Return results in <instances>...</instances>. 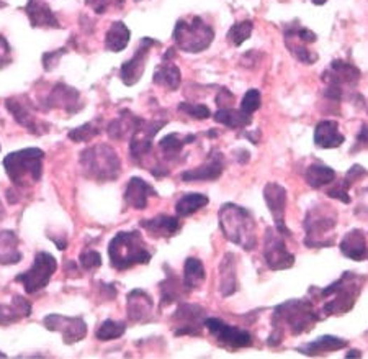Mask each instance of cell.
Instances as JSON below:
<instances>
[{
    "mask_svg": "<svg viewBox=\"0 0 368 359\" xmlns=\"http://www.w3.org/2000/svg\"><path fill=\"white\" fill-rule=\"evenodd\" d=\"M219 226L231 243L240 246L245 251H252L257 246V230L252 215L236 204H224L219 209Z\"/></svg>",
    "mask_w": 368,
    "mask_h": 359,
    "instance_id": "obj_1",
    "label": "cell"
},
{
    "mask_svg": "<svg viewBox=\"0 0 368 359\" xmlns=\"http://www.w3.org/2000/svg\"><path fill=\"white\" fill-rule=\"evenodd\" d=\"M316 320L318 313L314 312L313 303L308 299L288 300V302L278 305L273 315V325L277 328V332H273V334H277V338H273V341L270 344H278L282 341L285 328H288L292 334H301L311 329Z\"/></svg>",
    "mask_w": 368,
    "mask_h": 359,
    "instance_id": "obj_2",
    "label": "cell"
},
{
    "mask_svg": "<svg viewBox=\"0 0 368 359\" xmlns=\"http://www.w3.org/2000/svg\"><path fill=\"white\" fill-rule=\"evenodd\" d=\"M44 152L39 148H25V150L10 152L4 157V167L8 179L20 189H28L41 179Z\"/></svg>",
    "mask_w": 368,
    "mask_h": 359,
    "instance_id": "obj_3",
    "label": "cell"
},
{
    "mask_svg": "<svg viewBox=\"0 0 368 359\" xmlns=\"http://www.w3.org/2000/svg\"><path fill=\"white\" fill-rule=\"evenodd\" d=\"M108 256L111 266L118 270L130 269L136 264H147L151 261L149 249L137 230L118 233L108 244Z\"/></svg>",
    "mask_w": 368,
    "mask_h": 359,
    "instance_id": "obj_4",
    "label": "cell"
},
{
    "mask_svg": "<svg viewBox=\"0 0 368 359\" xmlns=\"http://www.w3.org/2000/svg\"><path fill=\"white\" fill-rule=\"evenodd\" d=\"M362 284V275L346 273L329 287L322 289L321 294H319V299L324 300L322 313L331 317V315H342L348 312L355 305L358 295H360Z\"/></svg>",
    "mask_w": 368,
    "mask_h": 359,
    "instance_id": "obj_5",
    "label": "cell"
},
{
    "mask_svg": "<svg viewBox=\"0 0 368 359\" xmlns=\"http://www.w3.org/2000/svg\"><path fill=\"white\" fill-rule=\"evenodd\" d=\"M81 166L83 174L98 182L115 181L121 172L120 157L108 145L87 148L81 155Z\"/></svg>",
    "mask_w": 368,
    "mask_h": 359,
    "instance_id": "obj_6",
    "label": "cell"
},
{
    "mask_svg": "<svg viewBox=\"0 0 368 359\" xmlns=\"http://www.w3.org/2000/svg\"><path fill=\"white\" fill-rule=\"evenodd\" d=\"M177 46L185 53H201L213 43L214 32L203 18L179 20L172 34Z\"/></svg>",
    "mask_w": 368,
    "mask_h": 359,
    "instance_id": "obj_7",
    "label": "cell"
},
{
    "mask_svg": "<svg viewBox=\"0 0 368 359\" xmlns=\"http://www.w3.org/2000/svg\"><path fill=\"white\" fill-rule=\"evenodd\" d=\"M336 215L329 214L327 207H314L304 220V230H306L304 244L308 248L332 246L334 235H336Z\"/></svg>",
    "mask_w": 368,
    "mask_h": 359,
    "instance_id": "obj_8",
    "label": "cell"
},
{
    "mask_svg": "<svg viewBox=\"0 0 368 359\" xmlns=\"http://www.w3.org/2000/svg\"><path fill=\"white\" fill-rule=\"evenodd\" d=\"M57 261L53 254L46 253V251H39L34 256L33 266L28 270L17 275V282L23 285L25 292L27 294H36L39 290L46 287L49 284L51 275L56 273Z\"/></svg>",
    "mask_w": 368,
    "mask_h": 359,
    "instance_id": "obj_9",
    "label": "cell"
},
{
    "mask_svg": "<svg viewBox=\"0 0 368 359\" xmlns=\"http://www.w3.org/2000/svg\"><path fill=\"white\" fill-rule=\"evenodd\" d=\"M205 327L210 329V333L218 339L221 346L226 348H247L252 344V337L245 329H240L238 327H231L221 322L219 318H205Z\"/></svg>",
    "mask_w": 368,
    "mask_h": 359,
    "instance_id": "obj_10",
    "label": "cell"
},
{
    "mask_svg": "<svg viewBox=\"0 0 368 359\" xmlns=\"http://www.w3.org/2000/svg\"><path fill=\"white\" fill-rule=\"evenodd\" d=\"M44 327L49 332H57L62 334V341L74 344L82 341L87 334V323L81 317H64V315H48L44 318Z\"/></svg>",
    "mask_w": 368,
    "mask_h": 359,
    "instance_id": "obj_11",
    "label": "cell"
},
{
    "mask_svg": "<svg viewBox=\"0 0 368 359\" xmlns=\"http://www.w3.org/2000/svg\"><path fill=\"white\" fill-rule=\"evenodd\" d=\"M294 27L297 28L289 27L287 32H285V41H287V48L289 49V53H292L298 61L304 64L316 63V53H313L311 49H309V43L316 41V34H314L311 30L298 27V23H294Z\"/></svg>",
    "mask_w": 368,
    "mask_h": 359,
    "instance_id": "obj_12",
    "label": "cell"
},
{
    "mask_svg": "<svg viewBox=\"0 0 368 359\" xmlns=\"http://www.w3.org/2000/svg\"><path fill=\"white\" fill-rule=\"evenodd\" d=\"M264 256L267 264L273 270H282L292 268L294 263V256L287 249L285 241L275 233L273 230L265 231Z\"/></svg>",
    "mask_w": 368,
    "mask_h": 359,
    "instance_id": "obj_13",
    "label": "cell"
},
{
    "mask_svg": "<svg viewBox=\"0 0 368 359\" xmlns=\"http://www.w3.org/2000/svg\"><path fill=\"white\" fill-rule=\"evenodd\" d=\"M165 125V122H144L141 120L139 125L131 135L130 143V155L135 161H141L147 152L151 151L152 141L157 131Z\"/></svg>",
    "mask_w": 368,
    "mask_h": 359,
    "instance_id": "obj_14",
    "label": "cell"
},
{
    "mask_svg": "<svg viewBox=\"0 0 368 359\" xmlns=\"http://www.w3.org/2000/svg\"><path fill=\"white\" fill-rule=\"evenodd\" d=\"M156 41L154 39H142L139 48L136 49L135 56H132L130 61H126L123 64L120 69V79L125 82V86H135V84L139 81L142 77V72H144L146 61H147V54H149V49L154 46Z\"/></svg>",
    "mask_w": 368,
    "mask_h": 359,
    "instance_id": "obj_15",
    "label": "cell"
},
{
    "mask_svg": "<svg viewBox=\"0 0 368 359\" xmlns=\"http://www.w3.org/2000/svg\"><path fill=\"white\" fill-rule=\"evenodd\" d=\"M264 199H265V202H267L268 210L272 211V215H273L275 228H277L280 233L289 235V231L287 230V225H285V209H287V190H285L280 184L270 182V184L265 185V189H264Z\"/></svg>",
    "mask_w": 368,
    "mask_h": 359,
    "instance_id": "obj_16",
    "label": "cell"
},
{
    "mask_svg": "<svg viewBox=\"0 0 368 359\" xmlns=\"http://www.w3.org/2000/svg\"><path fill=\"white\" fill-rule=\"evenodd\" d=\"M174 322L179 325L175 334H198L201 325H205V310L198 305H180L174 315Z\"/></svg>",
    "mask_w": 368,
    "mask_h": 359,
    "instance_id": "obj_17",
    "label": "cell"
},
{
    "mask_svg": "<svg viewBox=\"0 0 368 359\" xmlns=\"http://www.w3.org/2000/svg\"><path fill=\"white\" fill-rule=\"evenodd\" d=\"M224 169V156L223 152H219L218 150L211 151V155L208 156L203 164L196 169L185 171L182 172V181L185 182H193V181H216L218 177L223 174Z\"/></svg>",
    "mask_w": 368,
    "mask_h": 359,
    "instance_id": "obj_18",
    "label": "cell"
},
{
    "mask_svg": "<svg viewBox=\"0 0 368 359\" xmlns=\"http://www.w3.org/2000/svg\"><path fill=\"white\" fill-rule=\"evenodd\" d=\"M327 86H336L342 89V86H355L360 79V71L346 61H334L329 67V71L322 76Z\"/></svg>",
    "mask_w": 368,
    "mask_h": 359,
    "instance_id": "obj_19",
    "label": "cell"
},
{
    "mask_svg": "<svg viewBox=\"0 0 368 359\" xmlns=\"http://www.w3.org/2000/svg\"><path fill=\"white\" fill-rule=\"evenodd\" d=\"M154 312V302L144 290H132L128 294V318L132 322H147Z\"/></svg>",
    "mask_w": 368,
    "mask_h": 359,
    "instance_id": "obj_20",
    "label": "cell"
},
{
    "mask_svg": "<svg viewBox=\"0 0 368 359\" xmlns=\"http://www.w3.org/2000/svg\"><path fill=\"white\" fill-rule=\"evenodd\" d=\"M341 253L346 258L353 261L368 259V244L365 233L357 228L348 231L341 241Z\"/></svg>",
    "mask_w": 368,
    "mask_h": 359,
    "instance_id": "obj_21",
    "label": "cell"
},
{
    "mask_svg": "<svg viewBox=\"0 0 368 359\" xmlns=\"http://www.w3.org/2000/svg\"><path fill=\"white\" fill-rule=\"evenodd\" d=\"M157 192L147 184L146 181H142L141 177H131V181L128 182L125 190V200L126 204L132 207L136 210H142L147 207V199L149 197H156Z\"/></svg>",
    "mask_w": 368,
    "mask_h": 359,
    "instance_id": "obj_22",
    "label": "cell"
},
{
    "mask_svg": "<svg viewBox=\"0 0 368 359\" xmlns=\"http://www.w3.org/2000/svg\"><path fill=\"white\" fill-rule=\"evenodd\" d=\"M141 226L147 233L157 236V238H169V236H174L180 231V220L177 216L161 214L154 218L142 220Z\"/></svg>",
    "mask_w": 368,
    "mask_h": 359,
    "instance_id": "obj_23",
    "label": "cell"
},
{
    "mask_svg": "<svg viewBox=\"0 0 368 359\" xmlns=\"http://www.w3.org/2000/svg\"><path fill=\"white\" fill-rule=\"evenodd\" d=\"M25 12H27L29 23L34 28H59V25L56 15L53 13V10L48 7L46 4L41 2V0H29L25 7Z\"/></svg>",
    "mask_w": 368,
    "mask_h": 359,
    "instance_id": "obj_24",
    "label": "cell"
},
{
    "mask_svg": "<svg viewBox=\"0 0 368 359\" xmlns=\"http://www.w3.org/2000/svg\"><path fill=\"white\" fill-rule=\"evenodd\" d=\"M346 138L341 131H339L337 122L334 120H324L319 122L314 130V143L316 146L324 148V150H332V148H339Z\"/></svg>",
    "mask_w": 368,
    "mask_h": 359,
    "instance_id": "obj_25",
    "label": "cell"
},
{
    "mask_svg": "<svg viewBox=\"0 0 368 359\" xmlns=\"http://www.w3.org/2000/svg\"><path fill=\"white\" fill-rule=\"evenodd\" d=\"M79 93L76 89L66 86V84H56L48 97V107L64 108V110H79Z\"/></svg>",
    "mask_w": 368,
    "mask_h": 359,
    "instance_id": "obj_26",
    "label": "cell"
},
{
    "mask_svg": "<svg viewBox=\"0 0 368 359\" xmlns=\"http://www.w3.org/2000/svg\"><path fill=\"white\" fill-rule=\"evenodd\" d=\"M32 303L22 295H15L10 305H0V325H10L18 322L20 318L29 317Z\"/></svg>",
    "mask_w": 368,
    "mask_h": 359,
    "instance_id": "obj_27",
    "label": "cell"
},
{
    "mask_svg": "<svg viewBox=\"0 0 368 359\" xmlns=\"http://www.w3.org/2000/svg\"><path fill=\"white\" fill-rule=\"evenodd\" d=\"M7 108H8V112L15 117V120L20 123V125L25 126L32 133H36V135L41 133V128H39L41 123H38V120L33 115L32 108H28L22 100H18V98H8Z\"/></svg>",
    "mask_w": 368,
    "mask_h": 359,
    "instance_id": "obj_28",
    "label": "cell"
},
{
    "mask_svg": "<svg viewBox=\"0 0 368 359\" xmlns=\"http://www.w3.org/2000/svg\"><path fill=\"white\" fill-rule=\"evenodd\" d=\"M22 261V254L18 251V238L13 231H0V264L10 266Z\"/></svg>",
    "mask_w": 368,
    "mask_h": 359,
    "instance_id": "obj_29",
    "label": "cell"
},
{
    "mask_svg": "<svg viewBox=\"0 0 368 359\" xmlns=\"http://www.w3.org/2000/svg\"><path fill=\"white\" fill-rule=\"evenodd\" d=\"M368 172L363 169L362 166L355 164L353 167H350V171L347 172L346 177L339 182V184L327 192L329 197H332V199H337L343 202V204H350V195H348V189H350L352 184H355L358 179H362V177H365Z\"/></svg>",
    "mask_w": 368,
    "mask_h": 359,
    "instance_id": "obj_30",
    "label": "cell"
},
{
    "mask_svg": "<svg viewBox=\"0 0 368 359\" xmlns=\"http://www.w3.org/2000/svg\"><path fill=\"white\" fill-rule=\"evenodd\" d=\"M139 123H141V118L135 117L130 112H121L120 118L113 120L110 125H108L107 131L108 135L115 138V140H123V138H126L128 135H132Z\"/></svg>",
    "mask_w": 368,
    "mask_h": 359,
    "instance_id": "obj_31",
    "label": "cell"
},
{
    "mask_svg": "<svg viewBox=\"0 0 368 359\" xmlns=\"http://www.w3.org/2000/svg\"><path fill=\"white\" fill-rule=\"evenodd\" d=\"M131 38L130 28L123 22H115L107 32L105 37V48L113 53H120L128 46Z\"/></svg>",
    "mask_w": 368,
    "mask_h": 359,
    "instance_id": "obj_32",
    "label": "cell"
},
{
    "mask_svg": "<svg viewBox=\"0 0 368 359\" xmlns=\"http://www.w3.org/2000/svg\"><path fill=\"white\" fill-rule=\"evenodd\" d=\"M154 82L157 86H162L169 91H177L180 87L182 76L179 67L174 63L164 61L159 67L154 71Z\"/></svg>",
    "mask_w": 368,
    "mask_h": 359,
    "instance_id": "obj_33",
    "label": "cell"
},
{
    "mask_svg": "<svg viewBox=\"0 0 368 359\" xmlns=\"http://www.w3.org/2000/svg\"><path fill=\"white\" fill-rule=\"evenodd\" d=\"M343 346H347L346 339L336 338V337H321L316 341L304 344L303 348H299L298 351L303 354H309V356H314V354H321V353H331V351H337Z\"/></svg>",
    "mask_w": 368,
    "mask_h": 359,
    "instance_id": "obj_34",
    "label": "cell"
},
{
    "mask_svg": "<svg viewBox=\"0 0 368 359\" xmlns=\"http://www.w3.org/2000/svg\"><path fill=\"white\" fill-rule=\"evenodd\" d=\"M206 278L203 263L196 258H189L185 261V268H184V287L186 290L196 289L203 284V280Z\"/></svg>",
    "mask_w": 368,
    "mask_h": 359,
    "instance_id": "obj_35",
    "label": "cell"
},
{
    "mask_svg": "<svg viewBox=\"0 0 368 359\" xmlns=\"http://www.w3.org/2000/svg\"><path fill=\"white\" fill-rule=\"evenodd\" d=\"M306 182L313 189H321L324 185H329L331 182L336 179V172L331 167L319 164V162H314L313 166L308 167L306 171Z\"/></svg>",
    "mask_w": 368,
    "mask_h": 359,
    "instance_id": "obj_36",
    "label": "cell"
},
{
    "mask_svg": "<svg viewBox=\"0 0 368 359\" xmlns=\"http://www.w3.org/2000/svg\"><path fill=\"white\" fill-rule=\"evenodd\" d=\"M195 138L189 136V138H180L179 135H167L165 138H162L159 141V150L161 155L165 157L167 161H174L177 157L180 156L182 150H184L186 143H191Z\"/></svg>",
    "mask_w": 368,
    "mask_h": 359,
    "instance_id": "obj_37",
    "label": "cell"
},
{
    "mask_svg": "<svg viewBox=\"0 0 368 359\" xmlns=\"http://www.w3.org/2000/svg\"><path fill=\"white\" fill-rule=\"evenodd\" d=\"M214 120L221 123V125L229 126V128H244L249 125L252 118H250L249 113L228 107V108H219V110L216 112Z\"/></svg>",
    "mask_w": 368,
    "mask_h": 359,
    "instance_id": "obj_38",
    "label": "cell"
},
{
    "mask_svg": "<svg viewBox=\"0 0 368 359\" xmlns=\"http://www.w3.org/2000/svg\"><path fill=\"white\" fill-rule=\"evenodd\" d=\"M208 204V197L203 194H186L179 199L175 205V211L179 216H190L193 215L195 211H198L200 209Z\"/></svg>",
    "mask_w": 368,
    "mask_h": 359,
    "instance_id": "obj_39",
    "label": "cell"
},
{
    "mask_svg": "<svg viewBox=\"0 0 368 359\" xmlns=\"http://www.w3.org/2000/svg\"><path fill=\"white\" fill-rule=\"evenodd\" d=\"M233 256H226V259L221 263V294L228 295L234 294L238 290V279H236L233 268Z\"/></svg>",
    "mask_w": 368,
    "mask_h": 359,
    "instance_id": "obj_40",
    "label": "cell"
},
{
    "mask_svg": "<svg viewBox=\"0 0 368 359\" xmlns=\"http://www.w3.org/2000/svg\"><path fill=\"white\" fill-rule=\"evenodd\" d=\"M126 332V323L125 322H115V320H105L100 325V328L97 329L95 337L100 339V341H111V339H116L123 337V333Z\"/></svg>",
    "mask_w": 368,
    "mask_h": 359,
    "instance_id": "obj_41",
    "label": "cell"
},
{
    "mask_svg": "<svg viewBox=\"0 0 368 359\" xmlns=\"http://www.w3.org/2000/svg\"><path fill=\"white\" fill-rule=\"evenodd\" d=\"M98 133H100V126H98V123L87 122V123H83L82 126H77V128H74V130L69 131V140H72L76 143H83V141H88L93 136H97Z\"/></svg>",
    "mask_w": 368,
    "mask_h": 359,
    "instance_id": "obj_42",
    "label": "cell"
},
{
    "mask_svg": "<svg viewBox=\"0 0 368 359\" xmlns=\"http://www.w3.org/2000/svg\"><path fill=\"white\" fill-rule=\"evenodd\" d=\"M252 28H254V25H252V22H249V20L236 23L228 33L229 41L233 43L234 46H240V44H243L245 39L250 38V34H252Z\"/></svg>",
    "mask_w": 368,
    "mask_h": 359,
    "instance_id": "obj_43",
    "label": "cell"
},
{
    "mask_svg": "<svg viewBox=\"0 0 368 359\" xmlns=\"http://www.w3.org/2000/svg\"><path fill=\"white\" fill-rule=\"evenodd\" d=\"M161 290H162V303H172L180 297V287L174 278L165 279L164 282L161 284Z\"/></svg>",
    "mask_w": 368,
    "mask_h": 359,
    "instance_id": "obj_44",
    "label": "cell"
},
{
    "mask_svg": "<svg viewBox=\"0 0 368 359\" xmlns=\"http://www.w3.org/2000/svg\"><path fill=\"white\" fill-rule=\"evenodd\" d=\"M260 102H262V98H260V92L257 91V89H250V91L245 92L243 102H240V110L249 113V115H252L254 112L259 110Z\"/></svg>",
    "mask_w": 368,
    "mask_h": 359,
    "instance_id": "obj_45",
    "label": "cell"
},
{
    "mask_svg": "<svg viewBox=\"0 0 368 359\" xmlns=\"http://www.w3.org/2000/svg\"><path fill=\"white\" fill-rule=\"evenodd\" d=\"M179 108L182 112L189 113L190 117L193 118H198V120H205V118H208L211 113H210V108L206 105H201V103H180Z\"/></svg>",
    "mask_w": 368,
    "mask_h": 359,
    "instance_id": "obj_46",
    "label": "cell"
},
{
    "mask_svg": "<svg viewBox=\"0 0 368 359\" xmlns=\"http://www.w3.org/2000/svg\"><path fill=\"white\" fill-rule=\"evenodd\" d=\"M79 263L87 270L97 269L102 266V256L98 254L97 251H83V253L79 256Z\"/></svg>",
    "mask_w": 368,
    "mask_h": 359,
    "instance_id": "obj_47",
    "label": "cell"
},
{
    "mask_svg": "<svg viewBox=\"0 0 368 359\" xmlns=\"http://www.w3.org/2000/svg\"><path fill=\"white\" fill-rule=\"evenodd\" d=\"M64 53H66V48L57 49V51H54V53H46V54H44V56H43V66H44V69H53L54 66H56L59 59H61L59 56H61V54H64Z\"/></svg>",
    "mask_w": 368,
    "mask_h": 359,
    "instance_id": "obj_48",
    "label": "cell"
},
{
    "mask_svg": "<svg viewBox=\"0 0 368 359\" xmlns=\"http://www.w3.org/2000/svg\"><path fill=\"white\" fill-rule=\"evenodd\" d=\"M10 61H12V58H10V46L5 41V38L0 37V69L7 66Z\"/></svg>",
    "mask_w": 368,
    "mask_h": 359,
    "instance_id": "obj_49",
    "label": "cell"
},
{
    "mask_svg": "<svg viewBox=\"0 0 368 359\" xmlns=\"http://www.w3.org/2000/svg\"><path fill=\"white\" fill-rule=\"evenodd\" d=\"M233 102H234V97H233V93L228 91V89H223V91L219 92L218 98H216V103H218L219 108H228L231 107V103Z\"/></svg>",
    "mask_w": 368,
    "mask_h": 359,
    "instance_id": "obj_50",
    "label": "cell"
},
{
    "mask_svg": "<svg viewBox=\"0 0 368 359\" xmlns=\"http://www.w3.org/2000/svg\"><path fill=\"white\" fill-rule=\"evenodd\" d=\"M110 2H111V0H87V5H88V7H92L93 12L103 13L108 8V5H110Z\"/></svg>",
    "mask_w": 368,
    "mask_h": 359,
    "instance_id": "obj_51",
    "label": "cell"
},
{
    "mask_svg": "<svg viewBox=\"0 0 368 359\" xmlns=\"http://www.w3.org/2000/svg\"><path fill=\"white\" fill-rule=\"evenodd\" d=\"M357 141L360 143V145H368V125H363L362 130L358 131Z\"/></svg>",
    "mask_w": 368,
    "mask_h": 359,
    "instance_id": "obj_52",
    "label": "cell"
},
{
    "mask_svg": "<svg viewBox=\"0 0 368 359\" xmlns=\"http://www.w3.org/2000/svg\"><path fill=\"white\" fill-rule=\"evenodd\" d=\"M352 356H360V353H358V351H350V353H347V358H352Z\"/></svg>",
    "mask_w": 368,
    "mask_h": 359,
    "instance_id": "obj_53",
    "label": "cell"
},
{
    "mask_svg": "<svg viewBox=\"0 0 368 359\" xmlns=\"http://www.w3.org/2000/svg\"><path fill=\"white\" fill-rule=\"evenodd\" d=\"M4 216H5V210H4V205L0 204V220H4Z\"/></svg>",
    "mask_w": 368,
    "mask_h": 359,
    "instance_id": "obj_54",
    "label": "cell"
},
{
    "mask_svg": "<svg viewBox=\"0 0 368 359\" xmlns=\"http://www.w3.org/2000/svg\"><path fill=\"white\" fill-rule=\"evenodd\" d=\"M311 2L314 5H324V4H326V0H311Z\"/></svg>",
    "mask_w": 368,
    "mask_h": 359,
    "instance_id": "obj_55",
    "label": "cell"
},
{
    "mask_svg": "<svg viewBox=\"0 0 368 359\" xmlns=\"http://www.w3.org/2000/svg\"><path fill=\"white\" fill-rule=\"evenodd\" d=\"M0 356H5V353H2V351H0Z\"/></svg>",
    "mask_w": 368,
    "mask_h": 359,
    "instance_id": "obj_56",
    "label": "cell"
}]
</instances>
